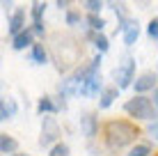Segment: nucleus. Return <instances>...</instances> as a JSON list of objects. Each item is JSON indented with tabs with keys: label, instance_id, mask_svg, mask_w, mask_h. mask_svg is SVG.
<instances>
[{
	"label": "nucleus",
	"instance_id": "dca6fc26",
	"mask_svg": "<svg viewBox=\"0 0 158 156\" xmlns=\"http://www.w3.org/2000/svg\"><path fill=\"white\" fill-rule=\"evenodd\" d=\"M87 37L94 41V46L99 48V53H106V51H108V46H110V44H108V37H106V35H101V32H96V30H92Z\"/></svg>",
	"mask_w": 158,
	"mask_h": 156
},
{
	"label": "nucleus",
	"instance_id": "4468645a",
	"mask_svg": "<svg viewBox=\"0 0 158 156\" xmlns=\"http://www.w3.org/2000/svg\"><path fill=\"white\" fill-rule=\"evenodd\" d=\"M16 115V103L14 99H2L0 101V120H12V117Z\"/></svg>",
	"mask_w": 158,
	"mask_h": 156
},
{
	"label": "nucleus",
	"instance_id": "aec40b11",
	"mask_svg": "<svg viewBox=\"0 0 158 156\" xmlns=\"http://www.w3.org/2000/svg\"><path fill=\"white\" fill-rule=\"evenodd\" d=\"M80 2H83V7L87 12H94V14H99L103 7V0H80Z\"/></svg>",
	"mask_w": 158,
	"mask_h": 156
},
{
	"label": "nucleus",
	"instance_id": "1a4fd4ad",
	"mask_svg": "<svg viewBox=\"0 0 158 156\" xmlns=\"http://www.w3.org/2000/svg\"><path fill=\"white\" fill-rule=\"evenodd\" d=\"M25 25V9H16V12L12 14V19H9V35H19L21 30H25L23 28Z\"/></svg>",
	"mask_w": 158,
	"mask_h": 156
},
{
	"label": "nucleus",
	"instance_id": "5701e85b",
	"mask_svg": "<svg viewBox=\"0 0 158 156\" xmlns=\"http://www.w3.org/2000/svg\"><path fill=\"white\" fill-rule=\"evenodd\" d=\"M147 35H149L151 39H158V16L149 21V25H147Z\"/></svg>",
	"mask_w": 158,
	"mask_h": 156
},
{
	"label": "nucleus",
	"instance_id": "c85d7f7f",
	"mask_svg": "<svg viewBox=\"0 0 158 156\" xmlns=\"http://www.w3.org/2000/svg\"><path fill=\"white\" fill-rule=\"evenodd\" d=\"M12 156H28V154H12Z\"/></svg>",
	"mask_w": 158,
	"mask_h": 156
},
{
	"label": "nucleus",
	"instance_id": "20e7f679",
	"mask_svg": "<svg viewBox=\"0 0 158 156\" xmlns=\"http://www.w3.org/2000/svg\"><path fill=\"white\" fill-rule=\"evenodd\" d=\"M133 76H135V60L133 57H124L122 64L115 67V80H117V87L124 90L133 83Z\"/></svg>",
	"mask_w": 158,
	"mask_h": 156
},
{
	"label": "nucleus",
	"instance_id": "ddd939ff",
	"mask_svg": "<svg viewBox=\"0 0 158 156\" xmlns=\"http://www.w3.org/2000/svg\"><path fill=\"white\" fill-rule=\"evenodd\" d=\"M30 60L35 64H46L48 62V53L46 48H44V44H32L30 48Z\"/></svg>",
	"mask_w": 158,
	"mask_h": 156
},
{
	"label": "nucleus",
	"instance_id": "9b49d317",
	"mask_svg": "<svg viewBox=\"0 0 158 156\" xmlns=\"http://www.w3.org/2000/svg\"><path fill=\"white\" fill-rule=\"evenodd\" d=\"M44 9H46V5H44V2H35V5H32V30H35L37 35H44V25H41Z\"/></svg>",
	"mask_w": 158,
	"mask_h": 156
},
{
	"label": "nucleus",
	"instance_id": "f257e3e1",
	"mask_svg": "<svg viewBox=\"0 0 158 156\" xmlns=\"http://www.w3.org/2000/svg\"><path fill=\"white\" fill-rule=\"evenodd\" d=\"M138 126L131 124V122H124V120H112L108 122L106 129H103V136H106V145L110 149H122L131 145L138 138Z\"/></svg>",
	"mask_w": 158,
	"mask_h": 156
},
{
	"label": "nucleus",
	"instance_id": "f8f14e48",
	"mask_svg": "<svg viewBox=\"0 0 158 156\" xmlns=\"http://www.w3.org/2000/svg\"><path fill=\"white\" fill-rule=\"evenodd\" d=\"M80 129H83V136H87V138L96 136V117L94 115H83L80 117Z\"/></svg>",
	"mask_w": 158,
	"mask_h": 156
},
{
	"label": "nucleus",
	"instance_id": "7ed1b4c3",
	"mask_svg": "<svg viewBox=\"0 0 158 156\" xmlns=\"http://www.w3.org/2000/svg\"><path fill=\"white\" fill-rule=\"evenodd\" d=\"M53 53H55V62H57L60 71H67V69L78 60V55H83V51H80L69 37H64V46L62 48H60V44H53Z\"/></svg>",
	"mask_w": 158,
	"mask_h": 156
},
{
	"label": "nucleus",
	"instance_id": "9d476101",
	"mask_svg": "<svg viewBox=\"0 0 158 156\" xmlns=\"http://www.w3.org/2000/svg\"><path fill=\"white\" fill-rule=\"evenodd\" d=\"M154 85H156V76L154 74H142V76L133 83V87H135L138 94H142V92H147V90H154Z\"/></svg>",
	"mask_w": 158,
	"mask_h": 156
},
{
	"label": "nucleus",
	"instance_id": "bb28decb",
	"mask_svg": "<svg viewBox=\"0 0 158 156\" xmlns=\"http://www.w3.org/2000/svg\"><path fill=\"white\" fill-rule=\"evenodd\" d=\"M154 103H156V108H158V87L154 90Z\"/></svg>",
	"mask_w": 158,
	"mask_h": 156
},
{
	"label": "nucleus",
	"instance_id": "0eeeda50",
	"mask_svg": "<svg viewBox=\"0 0 158 156\" xmlns=\"http://www.w3.org/2000/svg\"><path fill=\"white\" fill-rule=\"evenodd\" d=\"M99 90H101V76H99V74H92L87 80L80 83L78 94H83V96H96V94H99Z\"/></svg>",
	"mask_w": 158,
	"mask_h": 156
},
{
	"label": "nucleus",
	"instance_id": "393cba45",
	"mask_svg": "<svg viewBox=\"0 0 158 156\" xmlns=\"http://www.w3.org/2000/svg\"><path fill=\"white\" fill-rule=\"evenodd\" d=\"M149 133H151V136H154L156 140H158V122H154V124H151V129H149Z\"/></svg>",
	"mask_w": 158,
	"mask_h": 156
},
{
	"label": "nucleus",
	"instance_id": "f3484780",
	"mask_svg": "<svg viewBox=\"0 0 158 156\" xmlns=\"http://www.w3.org/2000/svg\"><path fill=\"white\" fill-rule=\"evenodd\" d=\"M16 147H19V142H16L14 138H9L7 133L0 136V152H2V154H14Z\"/></svg>",
	"mask_w": 158,
	"mask_h": 156
},
{
	"label": "nucleus",
	"instance_id": "cd10ccee",
	"mask_svg": "<svg viewBox=\"0 0 158 156\" xmlns=\"http://www.w3.org/2000/svg\"><path fill=\"white\" fill-rule=\"evenodd\" d=\"M9 5H12V0H2V7H5V9H7Z\"/></svg>",
	"mask_w": 158,
	"mask_h": 156
},
{
	"label": "nucleus",
	"instance_id": "a211bd4d",
	"mask_svg": "<svg viewBox=\"0 0 158 156\" xmlns=\"http://www.w3.org/2000/svg\"><path fill=\"white\" fill-rule=\"evenodd\" d=\"M55 110H57V106L53 103L48 96H44L39 103H37V112H39V115H44V112H55Z\"/></svg>",
	"mask_w": 158,
	"mask_h": 156
},
{
	"label": "nucleus",
	"instance_id": "b1692460",
	"mask_svg": "<svg viewBox=\"0 0 158 156\" xmlns=\"http://www.w3.org/2000/svg\"><path fill=\"white\" fill-rule=\"evenodd\" d=\"M78 23H80V12L69 9L67 12V25H78Z\"/></svg>",
	"mask_w": 158,
	"mask_h": 156
},
{
	"label": "nucleus",
	"instance_id": "c756f323",
	"mask_svg": "<svg viewBox=\"0 0 158 156\" xmlns=\"http://www.w3.org/2000/svg\"><path fill=\"white\" fill-rule=\"evenodd\" d=\"M156 156H158V154H156Z\"/></svg>",
	"mask_w": 158,
	"mask_h": 156
},
{
	"label": "nucleus",
	"instance_id": "4be33fe9",
	"mask_svg": "<svg viewBox=\"0 0 158 156\" xmlns=\"http://www.w3.org/2000/svg\"><path fill=\"white\" fill-rule=\"evenodd\" d=\"M69 154H71V152H69V145L57 142V145L51 147V154H48V156H69Z\"/></svg>",
	"mask_w": 158,
	"mask_h": 156
},
{
	"label": "nucleus",
	"instance_id": "6e6552de",
	"mask_svg": "<svg viewBox=\"0 0 158 156\" xmlns=\"http://www.w3.org/2000/svg\"><path fill=\"white\" fill-rule=\"evenodd\" d=\"M32 35H35V30H32V28H25V30H21L19 35H14V39H12V46L16 48V51H23V48L32 46Z\"/></svg>",
	"mask_w": 158,
	"mask_h": 156
},
{
	"label": "nucleus",
	"instance_id": "6ab92c4d",
	"mask_svg": "<svg viewBox=\"0 0 158 156\" xmlns=\"http://www.w3.org/2000/svg\"><path fill=\"white\" fill-rule=\"evenodd\" d=\"M87 23H89V28H92V30L101 32V30H103V25H106V21H103V19H101L99 14L89 12V16H87Z\"/></svg>",
	"mask_w": 158,
	"mask_h": 156
},
{
	"label": "nucleus",
	"instance_id": "f03ea898",
	"mask_svg": "<svg viewBox=\"0 0 158 156\" xmlns=\"http://www.w3.org/2000/svg\"><path fill=\"white\" fill-rule=\"evenodd\" d=\"M124 110L128 112L131 117H135V120H154L156 115V103H151V99H147V96H133V99H128L126 103H124Z\"/></svg>",
	"mask_w": 158,
	"mask_h": 156
},
{
	"label": "nucleus",
	"instance_id": "423d86ee",
	"mask_svg": "<svg viewBox=\"0 0 158 156\" xmlns=\"http://www.w3.org/2000/svg\"><path fill=\"white\" fill-rule=\"evenodd\" d=\"M119 30L124 32V44H126V46H133L135 41H138V37H140V25H138V21L124 19L122 25H119Z\"/></svg>",
	"mask_w": 158,
	"mask_h": 156
},
{
	"label": "nucleus",
	"instance_id": "412c9836",
	"mask_svg": "<svg viewBox=\"0 0 158 156\" xmlns=\"http://www.w3.org/2000/svg\"><path fill=\"white\" fill-rule=\"evenodd\" d=\"M151 154V147H149V145H135V147L133 149H131V152L126 154V156H149Z\"/></svg>",
	"mask_w": 158,
	"mask_h": 156
},
{
	"label": "nucleus",
	"instance_id": "a878e982",
	"mask_svg": "<svg viewBox=\"0 0 158 156\" xmlns=\"http://www.w3.org/2000/svg\"><path fill=\"white\" fill-rule=\"evenodd\" d=\"M57 5H60V7H69V5H71V0H57Z\"/></svg>",
	"mask_w": 158,
	"mask_h": 156
},
{
	"label": "nucleus",
	"instance_id": "2eb2a0df",
	"mask_svg": "<svg viewBox=\"0 0 158 156\" xmlns=\"http://www.w3.org/2000/svg\"><path fill=\"white\" fill-rule=\"evenodd\" d=\"M117 92H119V87H106L101 92V96H99V106L101 108H110L112 103H115V99H117Z\"/></svg>",
	"mask_w": 158,
	"mask_h": 156
},
{
	"label": "nucleus",
	"instance_id": "39448f33",
	"mask_svg": "<svg viewBox=\"0 0 158 156\" xmlns=\"http://www.w3.org/2000/svg\"><path fill=\"white\" fill-rule=\"evenodd\" d=\"M60 138V126L53 117H46L44 120V126H41V138H39V145L41 147H51L53 142H57Z\"/></svg>",
	"mask_w": 158,
	"mask_h": 156
}]
</instances>
